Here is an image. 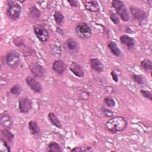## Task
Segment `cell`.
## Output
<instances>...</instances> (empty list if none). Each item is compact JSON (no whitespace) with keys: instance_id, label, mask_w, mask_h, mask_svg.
Returning <instances> with one entry per match:
<instances>
[{"instance_id":"cell-22","label":"cell","mask_w":152,"mask_h":152,"mask_svg":"<svg viewBox=\"0 0 152 152\" xmlns=\"http://www.w3.org/2000/svg\"><path fill=\"white\" fill-rule=\"evenodd\" d=\"M62 148L59 143L55 141H50L46 148V151L48 152H61Z\"/></svg>"},{"instance_id":"cell-15","label":"cell","mask_w":152,"mask_h":152,"mask_svg":"<svg viewBox=\"0 0 152 152\" xmlns=\"http://www.w3.org/2000/svg\"><path fill=\"white\" fill-rule=\"evenodd\" d=\"M119 40L121 43L125 45L129 50L134 49L135 46V39L128 34H124L121 35L119 37Z\"/></svg>"},{"instance_id":"cell-24","label":"cell","mask_w":152,"mask_h":152,"mask_svg":"<svg viewBox=\"0 0 152 152\" xmlns=\"http://www.w3.org/2000/svg\"><path fill=\"white\" fill-rule=\"evenodd\" d=\"M54 21L57 25V26L60 27L65 21V17L62 12L58 10L55 11L53 14Z\"/></svg>"},{"instance_id":"cell-8","label":"cell","mask_w":152,"mask_h":152,"mask_svg":"<svg viewBox=\"0 0 152 152\" xmlns=\"http://www.w3.org/2000/svg\"><path fill=\"white\" fill-rule=\"evenodd\" d=\"M33 31L37 39L42 43L46 42L49 39L48 30L41 24H35L33 26Z\"/></svg>"},{"instance_id":"cell-14","label":"cell","mask_w":152,"mask_h":152,"mask_svg":"<svg viewBox=\"0 0 152 152\" xmlns=\"http://www.w3.org/2000/svg\"><path fill=\"white\" fill-rule=\"evenodd\" d=\"M0 124L4 128L11 129L13 125V120L7 111H4L0 115Z\"/></svg>"},{"instance_id":"cell-29","label":"cell","mask_w":152,"mask_h":152,"mask_svg":"<svg viewBox=\"0 0 152 152\" xmlns=\"http://www.w3.org/2000/svg\"><path fill=\"white\" fill-rule=\"evenodd\" d=\"M103 103L109 108L115 107L116 106V101L111 96H106L103 99Z\"/></svg>"},{"instance_id":"cell-5","label":"cell","mask_w":152,"mask_h":152,"mask_svg":"<svg viewBox=\"0 0 152 152\" xmlns=\"http://www.w3.org/2000/svg\"><path fill=\"white\" fill-rule=\"evenodd\" d=\"M4 62L9 68L15 69L21 64V55L17 50H10L5 53Z\"/></svg>"},{"instance_id":"cell-26","label":"cell","mask_w":152,"mask_h":152,"mask_svg":"<svg viewBox=\"0 0 152 152\" xmlns=\"http://www.w3.org/2000/svg\"><path fill=\"white\" fill-rule=\"evenodd\" d=\"M130 77L133 80V81H134L137 84L143 85L145 83V78L144 75L141 74H132L130 75Z\"/></svg>"},{"instance_id":"cell-2","label":"cell","mask_w":152,"mask_h":152,"mask_svg":"<svg viewBox=\"0 0 152 152\" xmlns=\"http://www.w3.org/2000/svg\"><path fill=\"white\" fill-rule=\"evenodd\" d=\"M20 2L16 0L7 1V8L5 13L10 20L15 21L20 18L22 11V7Z\"/></svg>"},{"instance_id":"cell-23","label":"cell","mask_w":152,"mask_h":152,"mask_svg":"<svg viewBox=\"0 0 152 152\" xmlns=\"http://www.w3.org/2000/svg\"><path fill=\"white\" fill-rule=\"evenodd\" d=\"M140 67L146 72H149L151 74L152 71V62L150 59H142L140 64Z\"/></svg>"},{"instance_id":"cell-13","label":"cell","mask_w":152,"mask_h":152,"mask_svg":"<svg viewBox=\"0 0 152 152\" xmlns=\"http://www.w3.org/2000/svg\"><path fill=\"white\" fill-rule=\"evenodd\" d=\"M69 71L76 77L78 78H83L85 75V72L83 67L78 63L72 61L69 66Z\"/></svg>"},{"instance_id":"cell-18","label":"cell","mask_w":152,"mask_h":152,"mask_svg":"<svg viewBox=\"0 0 152 152\" xmlns=\"http://www.w3.org/2000/svg\"><path fill=\"white\" fill-rule=\"evenodd\" d=\"M107 47L109 49L110 52L116 57L121 58L123 56L122 52L119 48L117 43L113 40H110L107 42Z\"/></svg>"},{"instance_id":"cell-17","label":"cell","mask_w":152,"mask_h":152,"mask_svg":"<svg viewBox=\"0 0 152 152\" xmlns=\"http://www.w3.org/2000/svg\"><path fill=\"white\" fill-rule=\"evenodd\" d=\"M90 68L94 71L101 73L104 70V65L102 62L98 58H91L89 59Z\"/></svg>"},{"instance_id":"cell-16","label":"cell","mask_w":152,"mask_h":152,"mask_svg":"<svg viewBox=\"0 0 152 152\" xmlns=\"http://www.w3.org/2000/svg\"><path fill=\"white\" fill-rule=\"evenodd\" d=\"M84 7L85 9L91 12L97 13L100 10V7L99 2L95 0L86 1L84 2Z\"/></svg>"},{"instance_id":"cell-1","label":"cell","mask_w":152,"mask_h":152,"mask_svg":"<svg viewBox=\"0 0 152 152\" xmlns=\"http://www.w3.org/2000/svg\"><path fill=\"white\" fill-rule=\"evenodd\" d=\"M128 126L126 119L121 116H115L109 118L105 124L106 129L112 134L122 132Z\"/></svg>"},{"instance_id":"cell-11","label":"cell","mask_w":152,"mask_h":152,"mask_svg":"<svg viewBox=\"0 0 152 152\" xmlns=\"http://www.w3.org/2000/svg\"><path fill=\"white\" fill-rule=\"evenodd\" d=\"M25 82L27 86L34 93H40L42 91V84L34 77L32 76H27L25 78Z\"/></svg>"},{"instance_id":"cell-32","label":"cell","mask_w":152,"mask_h":152,"mask_svg":"<svg viewBox=\"0 0 152 152\" xmlns=\"http://www.w3.org/2000/svg\"><path fill=\"white\" fill-rule=\"evenodd\" d=\"M140 92L142 96H143L144 98L149 100L150 101H152V92L151 91L144 89H140Z\"/></svg>"},{"instance_id":"cell-20","label":"cell","mask_w":152,"mask_h":152,"mask_svg":"<svg viewBox=\"0 0 152 152\" xmlns=\"http://www.w3.org/2000/svg\"><path fill=\"white\" fill-rule=\"evenodd\" d=\"M28 129L31 135L37 136L40 134V129L36 121L31 120L28 123Z\"/></svg>"},{"instance_id":"cell-6","label":"cell","mask_w":152,"mask_h":152,"mask_svg":"<svg viewBox=\"0 0 152 152\" xmlns=\"http://www.w3.org/2000/svg\"><path fill=\"white\" fill-rule=\"evenodd\" d=\"M77 35L81 39H89L92 35L91 27L85 22L77 23L75 28Z\"/></svg>"},{"instance_id":"cell-37","label":"cell","mask_w":152,"mask_h":152,"mask_svg":"<svg viewBox=\"0 0 152 152\" xmlns=\"http://www.w3.org/2000/svg\"><path fill=\"white\" fill-rule=\"evenodd\" d=\"M56 32L58 34H59V35H61V36H63L64 35V31L60 27H58V26L56 27Z\"/></svg>"},{"instance_id":"cell-31","label":"cell","mask_w":152,"mask_h":152,"mask_svg":"<svg viewBox=\"0 0 152 152\" xmlns=\"http://www.w3.org/2000/svg\"><path fill=\"white\" fill-rule=\"evenodd\" d=\"M93 148L90 146H79L74 147L71 150V151H81V152H85V151H93Z\"/></svg>"},{"instance_id":"cell-21","label":"cell","mask_w":152,"mask_h":152,"mask_svg":"<svg viewBox=\"0 0 152 152\" xmlns=\"http://www.w3.org/2000/svg\"><path fill=\"white\" fill-rule=\"evenodd\" d=\"M1 137L9 143H12L14 139L15 135L11 131L10 129L4 128L1 129Z\"/></svg>"},{"instance_id":"cell-33","label":"cell","mask_w":152,"mask_h":152,"mask_svg":"<svg viewBox=\"0 0 152 152\" xmlns=\"http://www.w3.org/2000/svg\"><path fill=\"white\" fill-rule=\"evenodd\" d=\"M101 111L103 113V114L106 117V118H111L114 116V113L113 111L108 109L107 107H106L104 106H102L101 107Z\"/></svg>"},{"instance_id":"cell-34","label":"cell","mask_w":152,"mask_h":152,"mask_svg":"<svg viewBox=\"0 0 152 152\" xmlns=\"http://www.w3.org/2000/svg\"><path fill=\"white\" fill-rule=\"evenodd\" d=\"M13 43L17 47H23L25 45L24 40L21 37H17L13 39Z\"/></svg>"},{"instance_id":"cell-7","label":"cell","mask_w":152,"mask_h":152,"mask_svg":"<svg viewBox=\"0 0 152 152\" xmlns=\"http://www.w3.org/2000/svg\"><path fill=\"white\" fill-rule=\"evenodd\" d=\"M28 69L31 73L36 78H43L46 76L47 72L46 68L40 64L33 62L28 65Z\"/></svg>"},{"instance_id":"cell-36","label":"cell","mask_w":152,"mask_h":152,"mask_svg":"<svg viewBox=\"0 0 152 152\" xmlns=\"http://www.w3.org/2000/svg\"><path fill=\"white\" fill-rule=\"evenodd\" d=\"M67 2L72 7H78L79 6V2L77 0H67Z\"/></svg>"},{"instance_id":"cell-35","label":"cell","mask_w":152,"mask_h":152,"mask_svg":"<svg viewBox=\"0 0 152 152\" xmlns=\"http://www.w3.org/2000/svg\"><path fill=\"white\" fill-rule=\"evenodd\" d=\"M110 74L111 75V77H112L113 81L115 83H118L119 81V77H118V74L116 72V71L114 70H112L110 72Z\"/></svg>"},{"instance_id":"cell-28","label":"cell","mask_w":152,"mask_h":152,"mask_svg":"<svg viewBox=\"0 0 152 152\" xmlns=\"http://www.w3.org/2000/svg\"><path fill=\"white\" fill-rule=\"evenodd\" d=\"M22 87L20 84H15L13 85L10 89V93L15 96H18L22 93Z\"/></svg>"},{"instance_id":"cell-10","label":"cell","mask_w":152,"mask_h":152,"mask_svg":"<svg viewBox=\"0 0 152 152\" xmlns=\"http://www.w3.org/2000/svg\"><path fill=\"white\" fill-rule=\"evenodd\" d=\"M65 50L71 55H77L80 51V45L78 42L72 37L68 39L64 45Z\"/></svg>"},{"instance_id":"cell-30","label":"cell","mask_w":152,"mask_h":152,"mask_svg":"<svg viewBox=\"0 0 152 152\" xmlns=\"http://www.w3.org/2000/svg\"><path fill=\"white\" fill-rule=\"evenodd\" d=\"M109 18L111 20V21L115 25H118L120 23V18L117 15V14L115 12H113L112 10H109Z\"/></svg>"},{"instance_id":"cell-27","label":"cell","mask_w":152,"mask_h":152,"mask_svg":"<svg viewBox=\"0 0 152 152\" xmlns=\"http://www.w3.org/2000/svg\"><path fill=\"white\" fill-rule=\"evenodd\" d=\"M10 143L2 138H0V151L1 152H11Z\"/></svg>"},{"instance_id":"cell-12","label":"cell","mask_w":152,"mask_h":152,"mask_svg":"<svg viewBox=\"0 0 152 152\" xmlns=\"http://www.w3.org/2000/svg\"><path fill=\"white\" fill-rule=\"evenodd\" d=\"M67 67V64L64 61L61 59L55 60L52 64L53 71L60 75H62L65 72Z\"/></svg>"},{"instance_id":"cell-4","label":"cell","mask_w":152,"mask_h":152,"mask_svg":"<svg viewBox=\"0 0 152 152\" xmlns=\"http://www.w3.org/2000/svg\"><path fill=\"white\" fill-rule=\"evenodd\" d=\"M129 9L132 19L140 26H142L146 23L148 14L143 9L135 5H131Z\"/></svg>"},{"instance_id":"cell-3","label":"cell","mask_w":152,"mask_h":152,"mask_svg":"<svg viewBox=\"0 0 152 152\" xmlns=\"http://www.w3.org/2000/svg\"><path fill=\"white\" fill-rule=\"evenodd\" d=\"M111 5L115 9V12L124 22L129 21L131 17L125 3L120 0H113L111 1Z\"/></svg>"},{"instance_id":"cell-9","label":"cell","mask_w":152,"mask_h":152,"mask_svg":"<svg viewBox=\"0 0 152 152\" xmlns=\"http://www.w3.org/2000/svg\"><path fill=\"white\" fill-rule=\"evenodd\" d=\"M33 108V102L28 97L24 96L19 98L18 100V109L20 113L27 114Z\"/></svg>"},{"instance_id":"cell-19","label":"cell","mask_w":152,"mask_h":152,"mask_svg":"<svg viewBox=\"0 0 152 152\" xmlns=\"http://www.w3.org/2000/svg\"><path fill=\"white\" fill-rule=\"evenodd\" d=\"M48 119L50 122V123L56 128L58 129H61L62 128V124L59 119L58 117L56 116V115L52 112H50L48 113Z\"/></svg>"},{"instance_id":"cell-25","label":"cell","mask_w":152,"mask_h":152,"mask_svg":"<svg viewBox=\"0 0 152 152\" xmlns=\"http://www.w3.org/2000/svg\"><path fill=\"white\" fill-rule=\"evenodd\" d=\"M28 15L33 20H37L41 17L42 12L35 5L31 6L29 10Z\"/></svg>"}]
</instances>
